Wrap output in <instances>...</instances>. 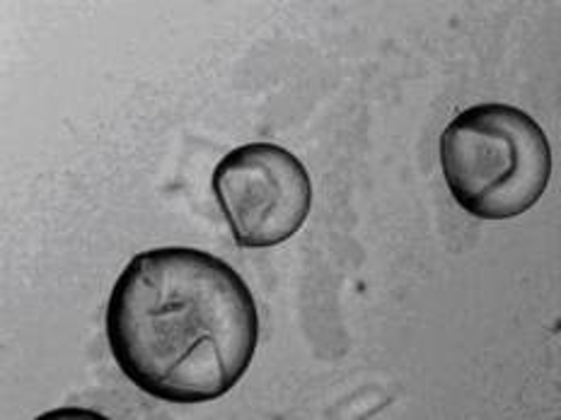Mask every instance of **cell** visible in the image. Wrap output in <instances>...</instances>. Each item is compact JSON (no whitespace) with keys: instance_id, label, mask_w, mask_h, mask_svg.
Here are the masks:
<instances>
[{"instance_id":"6da1fadb","label":"cell","mask_w":561,"mask_h":420,"mask_svg":"<svg viewBox=\"0 0 561 420\" xmlns=\"http://www.w3.org/2000/svg\"><path fill=\"white\" fill-rule=\"evenodd\" d=\"M104 331L126 380L165 404L228 394L260 346L250 285L228 261L192 247L136 254L116 278Z\"/></svg>"},{"instance_id":"7a4b0ae2","label":"cell","mask_w":561,"mask_h":420,"mask_svg":"<svg viewBox=\"0 0 561 420\" xmlns=\"http://www.w3.org/2000/svg\"><path fill=\"white\" fill-rule=\"evenodd\" d=\"M440 170L465 213L508 220L528 213L547 191L552 148L528 112L484 102L455 116L440 133Z\"/></svg>"},{"instance_id":"3957f363","label":"cell","mask_w":561,"mask_h":420,"mask_svg":"<svg viewBox=\"0 0 561 420\" xmlns=\"http://www.w3.org/2000/svg\"><path fill=\"white\" fill-rule=\"evenodd\" d=\"M210 191L242 249H268L290 240L312 210L306 165L276 143L230 150L214 170Z\"/></svg>"}]
</instances>
